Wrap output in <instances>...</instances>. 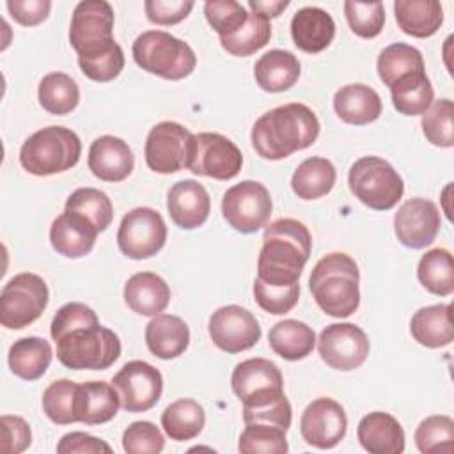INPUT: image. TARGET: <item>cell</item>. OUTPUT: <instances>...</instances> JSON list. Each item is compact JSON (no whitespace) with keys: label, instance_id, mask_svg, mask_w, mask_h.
Masks as SVG:
<instances>
[{"label":"cell","instance_id":"cell-1","mask_svg":"<svg viewBox=\"0 0 454 454\" xmlns=\"http://www.w3.org/2000/svg\"><path fill=\"white\" fill-rule=\"evenodd\" d=\"M59 362L74 371H105L121 356L115 332L99 325L96 312L80 301L62 305L51 319Z\"/></svg>","mask_w":454,"mask_h":454},{"label":"cell","instance_id":"cell-2","mask_svg":"<svg viewBox=\"0 0 454 454\" xmlns=\"http://www.w3.org/2000/svg\"><path fill=\"white\" fill-rule=\"evenodd\" d=\"M312 236L303 222L278 218L266 227L257 257V280L273 287L296 286L310 257Z\"/></svg>","mask_w":454,"mask_h":454},{"label":"cell","instance_id":"cell-3","mask_svg":"<svg viewBox=\"0 0 454 454\" xmlns=\"http://www.w3.org/2000/svg\"><path fill=\"white\" fill-rule=\"evenodd\" d=\"M319 135L316 114L303 103H287L262 114L250 133L255 153L264 160H284L307 149Z\"/></svg>","mask_w":454,"mask_h":454},{"label":"cell","instance_id":"cell-4","mask_svg":"<svg viewBox=\"0 0 454 454\" xmlns=\"http://www.w3.org/2000/svg\"><path fill=\"white\" fill-rule=\"evenodd\" d=\"M360 273L355 259L333 252L321 257L309 278V289L319 309L332 317H348L360 305Z\"/></svg>","mask_w":454,"mask_h":454},{"label":"cell","instance_id":"cell-5","mask_svg":"<svg viewBox=\"0 0 454 454\" xmlns=\"http://www.w3.org/2000/svg\"><path fill=\"white\" fill-rule=\"evenodd\" d=\"M82 154L78 135L64 126H48L30 135L20 149L21 167L34 176H53L73 168Z\"/></svg>","mask_w":454,"mask_h":454},{"label":"cell","instance_id":"cell-6","mask_svg":"<svg viewBox=\"0 0 454 454\" xmlns=\"http://www.w3.org/2000/svg\"><path fill=\"white\" fill-rule=\"evenodd\" d=\"M133 60L142 71L165 80H183L192 74L197 57L192 46L168 32L147 30L133 43Z\"/></svg>","mask_w":454,"mask_h":454},{"label":"cell","instance_id":"cell-7","mask_svg":"<svg viewBox=\"0 0 454 454\" xmlns=\"http://www.w3.org/2000/svg\"><path fill=\"white\" fill-rule=\"evenodd\" d=\"M351 193L376 211L392 209L404 193V183L397 170L380 156L356 160L348 174Z\"/></svg>","mask_w":454,"mask_h":454},{"label":"cell","instance_id":"cell-8","mask_svg":"<svg viewBox=\"0 0 454 454\" xmlns=\"http://www.w3.org/2000/svg\"><path fill=\"white\" fill-rule=\"evenodd\" d=\"M114 9L105 0L80 2L71 18L69 43L78 59H92L117 46L114 39Z\"/></svg>","mask_w":454,"mask_h":454},{"label":"cell","instance_id":"cell-9","mask_svg":"<svg viewBox=\"0 0 454 454\" xmlns=\"http://www.w3.org/2000/svg\"><path fill=\"white\" fill-rule=\"evenodd\" d=\"M48 286L35 273L14 275L0 293V323L11 330L32 325L48 305Z\"/></svg>","mask_w":454,"mask_h":454},{"label":"cell","instance_id":"cell-10","mask_svg":"<svg viewBox=\"0 0 454 454\" xmlns=\"http://www.w3.org/2000/svg\"><path fill=\"white\" fill-rule=\"evenodd\" d=\"M271 209L273 202L268 188L250 179L231 186L222 199L223 218L241 234H252L266 227Z\"/></svg>","mask_w":454,"mask_h":454},{"label":"cell","instance_id":"cell-11","mask_svg":"<svg viewBox=\"0 0 454 454\" xmlns=\"http://www.w3.org/2000/svg\"><path fill=\"white\" fill-rule=\"evenodd\" d=\"M241 165L243 154L227 137L209 131L192 137L186 167L190 172L218 181H227L239 174Z\"/></svg>","mask_w":454,"mask_h":454},{"label":"cell","instance_id":"cell-12","mask_svg":"<svg viewBox=\"0 0 454 454\" xmlns=\"http://www.w3.org/2000/svg\"><path fill=\"white\" fill-rule=\"evenodd\" d=\"M231 387L243 408L266 406L286 395L280 369L266 358L239 362L232 371Z\"/></svg>","mask_w":454,"mask_h":454},{"label":"cell","instance_id":"cell-13","mask_svg":"<svg viewBox=\"0 0 454 454\" xmlns=\"http://www.w3.org/2000/svg\"><path fill=\"white\" fill-rule=\"evenodd\" d=\"M167 241L163 216L153 207H135L128 211L117 231L119 250L129 259H149L156 255Z\"/></svg>","mask_w":454,"mask_h":454},{"label":"cell","instance_id":"cell-14","mask_svg":"<svg viewBox=\"0 0 454 454\" xmlns=\"http://www.w3.org/2000/svg\"><path fill=\"white\" fill-rule=\"evenodd\" d=\"M112 385L119 395L121 406L129 413L151 410L163 392L161 372L144 360L124 364L114 376Z\"/></svg>","mask_w":454,"mask_h":454},{"label":"cell","instance_id":"cell-15","mask_svg":"<svg viewBox=\"0 0 454 454\" xmlns=\"http://www.w3.org/2000/svg\"><path fill=\"white\" fill-rule=\"evenodd\" d=\"M192 137L179 122L163 121L153 126L144 147L147 167L158 174H174L188 167Z\"/></svg>","mask_w":454,"mask_h":454},{"label":"cell","instance_id":"cell-16","mask_svg":"<svg viewBox=\"0 0 454 454\" xmlns=\"http://www.w3.org/2000/svg\"><path fill=\"white\" fill-rule=\"evenodd\" d=\"M369 348L365 332L353 323L328 325L317 339V349L323 362L337 371H353L360 367L369 355Z\"/></svg>","mask_w":454,"mask_h":454},{"label":"cell","instance_id":"cell-17","mask_svg":"<svg viewBox=\"0 0 454 454\" xmlns=\"http://www.w3.org/2000/svg\"><path fill=\"white\" fill-rule=\"evenodd\" d=\"M209 337L225 353H241L261 339V326L255 316L239 305H223L209 317Z\"/></svg>","mask_w":454,"mask_h":454},{"label":"cell","instance_id":"cell-18","mask_svg":"<svg viewBox=\"0 0 454 454\" xmlns=\"http://www.w3.org/2000/svg\"><path fill=\"white\" fill-rule=\"evenodd\" d=\"M346 429V411L330 397L314 399L307 404L300 419V433L303 440L317 449H333L344 438Z\"/></svg>","mask_w":454,"mask_h":454},{"label":"cell","instance_id":"cell-19","mask_svg":"<svg viewBox=\"0 0 454 454\" xmlns=\"http://www.w3.org/2000/svg\"><path fill=\"white\" fill-rule=\"evenodd\" d=\"M440 211L434 202L415 197L406 200L394 216V231L401 245L419 250L431 245L440 231Z\"/></svg>","mask_w":454,"mask_h":454},{"label":"cell","instance_id":"cell-20","mask_svg":"<svg viewBox=\"0 0 454 454\" xmlns=\"http://www.w3.org/2000/svg\"><path fill=\"white\" fill-rule=\"evenodd\" d=\"M167 209L172 222L186 231L200 227L211 211L207 190L195 179H183L170 186Z\"/></svg>","mask_w":454,"mask_h":454},{"label":"cell","instance_id":"cell-21","mask_svg":"<svg viewBox=\"0 0 454 454\" xmlns=\"http://www.w3.org/2000/svg\"><path fill=\"white\" fill-rule=\"evenodd\" d=\"M87 163L98 179L119 183L133 172L135 156L122 138L103 135L90 144Z\"/></svg>","mask_w":454,"mask_h":454},{"label":"cell","instance_id":"cell-22","mask_svg":"<svg viewBox=\"0 0 454 454\" xmlns=\"http://www.w3.org/2000/svg\"><path fill=\"white\" fill-rule=\"evenodd\" d=\"M98 229L82 215L64 209L50 227V243L64 257L78 259L87 255L98 236Z\"/></svg>","mask_w":454,"mask_h":454},{"label":"cell","instance_id":"cell-23","mask_svg":"<svg viewBox=\"0 0 454 454\" xmlns=\"http://www.w3.org/2000/svg\"><path fill=\"white\" fill-rule=\"evenodd\" d=\"M293 43L305 53L326 50L335 37V21L321 7H303L291 20Z\"/></svg>","mask_w":454,"mask_h":454},{"label":"cell","instance_id":"cell-24","mask_svg":"<svg viewBox=\"0 0 454 454\" xmlns=\"http://www.w3.org/2000/svg\"><path fill=\"white\" fill-rule=\"evenodd\" d=\"M356 436L371 454H401L404 450V431L397 419L385 411H371L362 417Z\"/></svg>","mask_w":454,"mask_h":454},{"label":"cell","instance_id":"cell-25","mask_svg":"<svg viewBox=\"0 0 454 454\" xmlns=\"http://www.w3.org/2000/svg\"><path fill=\"white\" fill-rule=\"evenodd\" d=\"M124 301L133 312L154 317L167 309L170 301V287L160 275L153 271H138L124 284Z\"/></svg>","mask_w":454,"mask_h":454},{"label":"cell","instance_id":"cell-26","mask_svg":"<svg viewBox=\"0 0 454 454\" xmlns=\"http://www.w3.org/2000/svg\"><path fill=\"white\" fill-rule=\"evenodd\" d=\"M380 94L364 83H349L340 87L333 96V110L346 124L364 126L374 122L381 115Z\"/></svg>","mask_w":454,"mask_h":454},{"label":"cell","instance_id":"cell-27","mask_svg":"<svg viewBox=\"0 0 454 454\" xmlns=\"http://www.w3.org/2000/svg\"><path fill=\"white\" fill-rule=\"evenodd\" d=\"M145 344L161 360L177 358L190 344V328L174 314H158L145 326Z\"/></svg>","mask_w":454,"mask_h":454},{"label":"cell","instance_id":"cell-28","mask_svg":"<svg viewBox=\"0 0 454 454\" xmlns=\"http://www.w3.org/2000/svg\"><path fill=\"white\" fill-rule=\"evenodd\" d=\"M411 337L426 348H443L454 339L452 307L449 303H438L419 309L410 321Z\"/></svg>","mask_w":454,"mask_h":454},{"label":"cell","instance_id":"cell-29","mask_svg":"<svg viewBox=\"0 0 454 454\" xmlns=\"http://www.w3.org/2000/svg\"><path fill=\"white\" fill-rule=\"evenodd\" d=\"M300 60L287 50H270L254 66L257 85L266 92H282L291 89L300 78Z\"/></svg>","mask_w":454,"mask_h":454},{"label":"cell","instance_id":"cell-30","mask_svg":"<svg viewBox=\"0 0 454 454\" xmlns=\"http://www.w3.org/2000/svg\"><path fill=\"white\" fill-rule=\"evenodd\" d=\"M394 12L399 28L411 37H431L443 23V9L436 0H397Z\"/></svg>","mask_w":454,"mask_h":454},{"label":"cell","instance_id":"cell-31","mask_svg":"<svg viewBox=\"0 0 454 454\" xmlns=\"http://www.w3.org/2000/svg\"><path fill=\"white\" fill-rule=\"evenodd\" d=\"M51 346L43 337H23L18 339L7 355L9 369L21 380L34 381L41 378L51 364Z\"/></svg>","mask_w":454,"mask_h":454},{"label":"cell","instance_id":"cell-32","mask_svg":"<svg viewBox=\"0 0 454 454\" xmlns=\"http://www.w3.org/2000/svg\"><path fill=\"white\" fill-rule=\"evenodd\" d=\"M270 348L282 356L284 360H303L309 356L316 344L314 330L298 321V319H284L271 326L268 333Z\"/></svg>","mask_w":454,"mask_h":454},{"label":"cell","instance_id":"cell-33","mask_svg":"<svg viewBox=\"0 0 454 454\" xmlns=\"http://www.w3.org/2000/svg\"><path fill=\"white\" fill-rule=\"evenodd\" d=\"M121 406L119 395L114 385L106 381H85L80 383L78 420L87 426L105 424L117 415Z\"/></svg>","mask_w":454,"mask_h":454},{"label":"cell","instance_id":"cell-34","mask_svg":"<svg viewBox=\"0 0 454 454\" xmlns=\"http://www.w3.org/2000/svg\"><path fill=\"white\" fill-rule=\"evenodd\" d=\"M335 179L337 172L332 161L326 158L312 156L303 160L296 167L291 177V188L294 195H298V199L314 200L330 193V190L335 184Z\"/></svg>","mask_w":454,"mask_h":454},{"label":"cell","instance_id":"cell-35","mask_svg":"<svg viewBox=\"0 0 454 454\" xmlns=\"http://www.w3.org/2000/svg\"><path fill=\"white\" fill-rule=\"evenodd\" d=\"M206 424V411L195 399H177L161 413L163 431L170 440L186 442L200 434Z\"/></svg>","mask_w":454,"mask_h":454},{"label":"cell","instance_id":"cell-36","mask_svg":"<svg viewBox=\"0 0 454 454\" xmlns=\"http://www.w3.org/2000/svg\"><path fill=\"white\" fill-rule=\"evenodd\" d=\"M376 69H378L380 80L388 89L410 74L426 71L422 53L417 48L404 43H394L383 48L378 57Z\"/></svg>","mask_w":454,"mask_h":454},{"label":"cell","instance_id":"cell-37","mask_svg":"<svg viewBox=\"0 0 454 454\" xmlns=\"http://www.w3.org/2000/svg\"><path fill=\"white\" fill-rule=\"evenodd\" d=\"M37 98L46 112L53 115H66L76 108L80 101V89L69 74L55 71L43 76Z\"/></svg>","mask_w":454,"mask_h":454},{"label":"cell","instance_id":"cell-38","mask_svg":"<svg viewBox=\"0 0 454 454\" xmlns=\"http://www.w3.org/2000/svg\"><path fill=\"white\" fill-rule=\"evenodd\" d=\"M419 282L433 294L449 296L454 291V264L452 254L445 248L426 252L417 266Z\"/></svg>","mask_w":454,"mask_h":454},{"label":"cell","instance_id":"cell-39","mask_svg":"<svg viewBox=\"0 0 454 454\" xmlns=\"http://www.w3.org/2000/svg\"><path fill=\"white\" fill-rule=\"evenodd\" d=\"M392 103L403 115H422L433 103V85L424 73L410 74L390 87Z\"/></svg>","mask_w":454,"mask_h":454},{"label":"cell","instance_id":"cell-40","mask_svg":"<svg viewBox=\"0 0 454 454\" xmlns=\"http://www.w3.org/2000/svg\"><path fill=\"white\" fill-rule=\"evenodd\" d=\"M80 383L71 380H57L50 383L43 394V411L55 424H73L78 420Z\"/></svg>","mask_w":454,"mask_h":454},{"label":"cell","instance_id":"cell-41","mask_svg":"<svg viewBox=\"0 0 454 454\" xmlns=\"http://www.w3.org/2000/svg\"><path fill=\"white\" fill-rule=\"evenodd\" d=\"M271 37V23L259 12H250L247 23L227 37H220L222 48L234 57H248L266 46Z\"/></svg>","mask_w":454,"mask_h":454},{"label":"cell","instance_id":"cell-42","mask_svg":"<svg viewBox=\"0 0 454 454\" xmlns=\"http://www.w3.org/2000/svg\"><path fill=\"white\" fill-rule=\"evenodd\" d=\"M66 209L85 216L98 232H103L114 218V207L108 195L90 186L74 190L66 200Z\"/></svg>","mask_w":454,"mask_h":454},{"label":"cell","instance_id":"cell-43","mask_svg":"<svg viewBox=\"0 0 454 454\" xmlns=\"http://www.w3.org/2000/svg\"><path fill=\"white\" fill-rule=\"evenodd\" d=\"M415 445L422 454L454 450V420L449 415H431L415 429Z\"/></svg>","mask_w":454,"mask_h":454},{"label":"cell","instance_id":"cell-44","mask_svg":"<svg viewBox=\"0 0 454 454\" xmlns=\"http://www.w3.org/2000/svg\"><path fill=\"white\" fill-rule=\"evenodd\" d=\"M454 103L452 99H436L431 106L422 114V131L426 138L438 147H452L454 145Z\"/></svg>","mask_w":454,"mask_h":454},{"label":"cell","instance_id":"cell-45","mask_svg":"<svg viewBox=\"0 0 454 454\" xmlns=\"http://www.w3.org/2000/svg\"><path fill=\"white\" fill-rule=\"evenodd\" d=\"M284 429L268 424H248L241 436L238 449L243 454L264 452V454H286L289 450Z\"/></svg>","mask_w":454,"mask_h":454},{"label":"cell","instance_id":"cell-46","mask_svg":"<svg viewBox=\"0 0 454 454\" xmlns=\"http://www.w3.org/2000/svg\"><path fill=\"white\" fill-rule=\"evenodd\" d=\"M344 14L349 28L364 37H376L385 25V7L381 2H344Z\"/></svg>","mask_w":454,"mask_h":454},{"label":"cell","instance_id":"cell-47","mask_svg":"<svg viewBox=\"0 0 454 454\" xmlns=\"http://www.w3.org/2000/svg\"><path fill=\"white\" fill-rule=\"evenodd\" d=\"M204 14L218 37H227L247 23L250 12L236 0H218L206 2Z\"/></svg>","mask_w":454,"mask_h":454},{"label":"cell","instance_id":"cell-48","mask_svg":"<svg viewBox=\"0 0 454 454\" xmlns=\"http://www.w3.org/2000/svg\"><path fill=\"white\" fill-rule=\"evenodd\" d=\"M165 447L161 431L149 420H137L124 429L122 449L128 454H158Z\"/></svg>","mask_w":454,"mask_h":454},{"label":"cell","instance_id":"cell-49","mask_svg":"<svg viewBox=\"0 0 454 454\" xmlns=\"http://www.w3.org/2000/svg\"><path fill=\"white\" fill-rule=\"evenodd\" d=\"M254 298L262 310L275 316H282V314H287L298 303L300 284L289 286V287H273L255 278Z\"/></svg>","mask_w":454,"mask_h":454},{"label":"cell","instance_id":"cell-50","mask_svg":"<svg viewBox=\"0 0 454 454\" xmlns=\"http://www.w3.org/2000/svg\"><path fill=\"white\" fill-rule=\"evenodd\" d=\"M82 73L94 82H112L124 67V51L117 44L114 50L92 59H78Z\"/></svg>","mask_w":454,"mask_h":454},{"label":"cell","instance_id":"cell-51","mask_svg":"<svg viewBox=\"0 0 454 454\" xmlns=\"http://www.w3.org/2000/svg\"><path fill=\"white\" fill-rule=\"evenodd\" d=\"M291 404L286 395L277 399L271 404L259 406V408H243V420L245 424H268V426H277L284 431L289 429L291 426Z\"/></svg>","mask_w":454,"mask_h":454},{"label":"cell","instance_id":"cell-52","mask_svg":"<svg viewBox=\"0 0 454 454\" xmlns=\"http://www.w3.org/2000/svg\"><path fill=\"white\" fill-rule=\"evenodd\" d=\"M147 20L156 25H176L183 21L193 9V2L184 0H145Z\"/></svg>","mask_w":454,"mask_h":454},{"label":"cell","instance_id":"cell-53","mask_svg":"<svg viewBox=\"0 0 454 454\" xmlns=\"http://www.w3.org/2000/svg\"><path fill=\"white\" fill-rule=\"evenodd\" d=\"M0 422H2V452L4 454L23 452L32 442V433L27 420L18 415H4Z\"/></svg>","mask_w":454,"mask_h":454},{"label":"cell","instance_id":"cell-54","mask_svg":"<svg viewBox=\"0 0 454 454\" xmlns=\"http://www.w3.org/2000/svg\"><path fill=\"white\" fill-rule=\"evenodd\" d=\"M57 452L59 454H99V452L110 454L112 447L92 434L73 431L60 438V442L57 443Z\"/></svg>","mask_w":454,"mask_h":454},{"label":"cell","instance_id":"cell-55","mask_svg":"<svg viewBox=\"0 0 454 454\" xmlns=\"http://www.w3.org/2000/svg\"><path fill=\"white\" fill-rule=\"evenodd\" d=\"M9 14L23 27H34L43 23L51 9L50 0H9Z\"/></svg>","mask_w":454,"mask_h":454},{"label":"cell","instance_id":"cell-56","mask_svg":"<svg viewBox=\"0 0 454 454\" xmlns=\"http://www.w3.org/2000/svg\"><path fill=\"white\" fill-rule=\"evenodd\" d=\"M289 5L287 0H248V7L252 9V12H259L262 16L270 18H277L280 16V12Z\"/></svg>","mask_w":454,"mask_h":454}]
</instances>
